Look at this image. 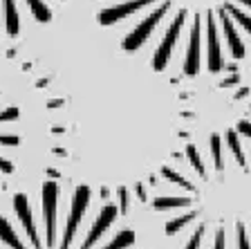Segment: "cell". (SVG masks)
Masks as SVG:
<instances>
[{
	"mask_svg": "<svg viewBox=\"0 0 251 249\" xmlns=\"http://www.w3.org/2000/svg\"><path fill=\"white\" fill-rule=\"evenodd\" d=\"M141 9H151L144 21H139L128 36H124L121 45L128 47V52L139 50L144 43L151 38V34L157 29V25L166 18L171 11H175L173 21L168 23V27L177 29L182 34V27L186 25V21L191 18V29H200L202 25L206 27V34L211 29H218V25L222 27V31L235 29L233 21L247 29L251 34V14H247L245 9L251 11V0H126L119 5L105 7L99 11V23L101 25H115V23L126 21L128 16L137 14ZM124 47V50H126Z\"/></svg>",
	"mask_w": 251,
	"mask_h": 249,
	"instance_id": "obj_1",
	"label": "cell"
},
{
	"mask_svg": "<svg viewBox=\"0 0 251 249\" xmlns=\"http://www.w3.org/2000/svg\"><path fill=\"white\" fill-rule=\"evenodd\" d=\"M117 218V207H112V204H108V207H103L101 209V213H99V218L94 220V224H92V229H90V234H88V238L83 240V245H81V249H90L97 240H99V236L103 234L105 229L112 224V220Z\"/></svg>",
	"mask_w": 251,
	"mask_h": 249,
	"instance_id": "obj_6",
	"label": "cell"
},
{
	"mask_svg": "<svg viewBox=\"0 0 251 249\" xmlns=\"http://www.w3.org/2000/svg\"><path fill=\"white\" fill-rule=\"evenodd\" d=\"M238 130L251 139V124H249V121H240V124H238Z\"/></svg>",
	"mask_w": 251,
	"mask_h": 249,
	"instance_id": "obj_22",
	"label": "cell"
},
{
	"mask_svg": "<svg viewBox=\"0 0 251 249\" xmlns=\"http://www.w3.org/2000/svg\"><path fill=\"white\" fill-rule=\"evenodd\" d=\"M0 171L7 173V175H9V173H14V166H11V162H7V160H2V157H0Z\"/></svg>",
	"mask_w": 251,
	"mask_h": 249,
	"instance_id": "obj_23",
	"label": "cell"
},
{
	"mask_svg": "<svg viewBox=\"0 0 251 249\" xmlns=\"http://www.w3.org/2000/svg\"><path fill=\"white\" fill-rule=\"evenodd\" d=\"M56 197L58 187L54 182L43 184V213H45V234H47V247H54V229H56Z\"/></svg>",
	"mask_w": 251,
	"mask_h": 249,
	"instance_id": "obj_4",
	"label": "cell"
},
{
	"mask_svg": "<svg viewBox=\"0 0 251 249\" xmlns=\"http://www.w3.org/2000/svg\"><path fill=\"white\" fill-rule=\"evenodd\" d=\"M162 175L166 177V180H171V182H175V184H179V187L188 189V191H193V184H191L186 177L179 175V173H175L173 168H168V166H164V168H162Z\"/></svg>",
	"mask_w": 251,
	"mask_h": 249,
	"instance_id": "obj_13",
	"label": "cell"
},
{
	"mask_svg": "<svg viewBox=\"0 0 251 249\" xmlns=\"http://www.w3.org/2000/svg\"><path fill=\"white\" fill-rule=\"evenodd\" d=\"M213 249H225V231H222V229H220L218 236H215V245H213Z\"/></svg>",
	"mask_w": 251,
	"mask_h": 249,
	"instance_id": "obj_21",
	"label": "cell"
},
{
	"mask_svg": "<svg viewBox=\"0 0 251 249\" xmlns=\"http://www.w3.org/2000/svg\"><path fill=\"white\" fill-rule=\"evenodd\" d=\"M202 234H204V227H200L198 231L191 236V240H188L186 249H198V247H200V240H202Z\"/></svg>",
	"mask_w": 251,
	"mask_h": 249,
	"instance_id": "obj_18",
	"label": "cell"
},
{
	"mask_svg": "<svg viewBox=\"0 0 251 249\" xmlns=\"http://www.w3.org/2000/svg\"><path fill=\"white\" fill-rule=\"evenodd\" d=\"M14 211H16V216H18V220L23 222V227H25V231H27V236H29L31 245H34L36 249H41V238H38L36 229H34V220H31L29 202H27L25 193H16V195H14Z\"/></svg>",
	"mask_w": 251,
	"mask_h": 249,
	"instance_id": "obj_5",
	"label": "cell"
},
{
	"mask_svg": "<svg viewBox=\"0 0 251 249\" xmlns=\"http://www.w3.org/2000/svg\"><path fill=\"white\" fill-rule=\"evenodd\" d=\"M226 141H229V148H231V153H233L235 162L240 166H245L247 162H245V153H242L240 139H238V133H235V130H229V133H226Z\"/></svg>",
	"mask_w": 251,
	"mask_h": 249,
	"instance_id": "obj_10",
	"label": "cell"
},
{
	"mask_svg": "<svg viewBox=\"0 0 251 249\" xmlns=\"http://www.w3.org/2000/svg\"><path fill=\"white\" fill-rule=\"evenodd\" d=\"M18 117H21V110L18 108H7L0 112V124H2V121H14V119H18Z\"/></svg>",
	"mask_w": 251,
	"mask_h": 249,
	"instance_id": "obj_16",
	"label": "cell"
},
{
	"mask_svg": "<svg viewBox=\"0 0 251 249\" xmlns=\"http://www.w3.org/2000/svg\"><path fill=\"white\" fill-rule=\"evenodd\" d=\"M195 218V213L191 211V213H186V216H182V218H175V220H171V222L166 224V234L168 236H173L175 234V231H179V229L184 227V224L188 222V220H193Z\"/></svg>",
	"mask_w": 251,
	"mask_h": 249,
	"instance_id": "obj_14",
	"label": "cell"
},
{
	"mask_svg": "<svg viewBox=\"0 0 251 249\" xmlns=\"http://www.w3.org/2000/svg\"><path fill=\"white\" fill-rule=\"evenodd\" d=\"M191 204V197H157L152 207L155 209H177V207H188Z\"/></svg>",
	"mask_w": 251,
	"mask_h": 249,
	"instance_id": "obj_9",
	"label": "cell"
},
{
	"mask_svg": "<svg viewBox=\"0 0 251 249\" xmlns=\"http://www.w3.org/2000/svg\"><path fill=\"white\" fill-rule=\"evenodd\" d=\"M88 202H90V189L78 187L72 197V209H70V216H68V224H65V236H63L61 249H70L72 236L76 234V227H78V222H81V218H83L85 209H88Z\"/></svg>",
	"mask_w": 251,
	"mask_h": 249,
	"instance_id": "obj_3",
	"label": "cell"
},
{
	"mask_svg": "<svg viewBox=\"0 0 251 249\" xmlns=\"http://www.w3.org/2000/svg\"><path fill=\"white\" fill-rule=\"evenodd\" d=\"M137 195L146 200V191H144V187H141V184H137Z\"/></svg>",
	"mask_w": 251,
	"mask_h": 249,
	"instance_id": "obj_25",
	"label": "cell"
},
{
	"mask_svg": "<svg viewBox=\"0 0 251 249\" xmlns=\"http://www.w3.org/2000/svg\"><path fill=\"white\" fill-rule=\"evenodd\" d=\"M211 155H213V162H215V168H222V146H220V137L213 135L211 137Z\"/></svg>",
	"mask_w": 251,
	"mask_h": 249,
	"instance_id": "obj_15",
	"label": "cell"
},
{
	"mask_svg": "<svg viewBox=\"0 0 251 249\" xmlns=\"http://www.w3.org/2000/svg\"><path fill=\"white\" fill-rule=\"evenodd\" d=\"M0 240L7 243L11 249H27L25 245L21 243V238L14 234V229H11V224L7 222V218H2V216H0Z\"/></svg>",
	"mask_w": 251,
	"mask_h": 249,
	"instance_id": "obj_8",
	"label": "cell"
},
{
	"mask_svg": "<svg viewBox=\"0 0 251 249\" xmlns=\"http://www.w3.org/2000/svg\"><path fill=\"white\" fill-rule=\"evenodd\" d=\"M240 81V77H229V79H225V81H222V88H229V85H235V83Z\"/></svg>",
	"mask_w": 251,
	"mask_h": 249,
	"instance_id": "obj_24",
	"label": "cell"
},
{
	"mask_svg": "<svg viewBox=\"0 0 251 249\" xmlns=\"http://www.w3.org/2000/svg\"><path fill=\"white\" fill-rule=\"evenodd\" d=\"M29 5V11L36 16L38 23H50L52 21V11L43 0H25ZM2 18H5V27L9 36H18L21 31V14L16 7V0H2Z\"/></svg>",
	"mask_w": 251,
	"mask_h": 249,
	"instance_id": "obj_2",
	"label": "cell"
},
{
	"mask_svg": "<svg viewBox=\"0 0 251 249\" xmlns=\"http://www.w3.org/2000/svg\"><path fill=\"white\" fill-rule=\"evenodd\" d=\"M0 144H5V146H18L21 144V139L16 135H0Z\"/></svg>",
	"mask_w": 251,
	"mask_h": 249,
	"instance_id": "obj_19",
	"label": "cell"
},
{
	"mask_svg": "<svg viewBox=\"0 0 251 249\" xmlns=\"http://www.w3.org/2000/svg\"><path fill=\"white\" fill-rule=\"evenodd\" d=\"M238 249H251L249 247V238H247V231L242 224H238Z\"/></svg>",
	"mask_w": 251,
	"mask_h": 249,
	"instance_id": "obj_17",
	"label": "cell"
},
{
	"mask_svg": "<svg viewBox=\"0 0 251 249\" xmlns=\"http://www.w3.org/2000/svg\"><path fill=\"white\" fill-rule=\"evenodd\" d=\"M119 202H121V211H128V191L126 189H119Z\"/></svg>",
	"mask_w": 251,
	"mask_h": 249,
	"instance_id": "obj_20",
	"label": "cell"
},
{
	"mask_svg": "<svg viewBox=\"0 0 251 249\" xmlns=\"http://www.w3.org/2000/svg\"><path fill=\"white\" fill-rule=\"evenodd\" d=\"M200 43H202V31L191 29V34H188L186 58H184V72L191 74V77L200 72Z\"/></svg>",
	"mask_w": 251,
	"mask_h": 249,
	"instance_id": "obj_7",
	"label": "cell"
},
{
	"mask_svg": "<svg viewBox=\"0 0 251 249\" xmlns=\"http://www.w3.org/2000/svg\"><path fill=\"white\" fill-rule=\"evenodd\" d=\"M132 243H135V234H132V231H121V234L117 236L110 245H105L103 249H126L128 245H132Z\"/></svg>",
	"mask_w": 251,
	"mask_h": 249,
	"instance_id": "obj_11",
	"label": "cell"
},
{
	"mask_svg": "<svg viewBox=\"0 0 251 249\" xmlns=\"http://www.w3.org/2000/svg\"><path fill=\"white\" fill-rule=\"evenodd\" d=\"M186 155H188V160H191V164H193L195 171H198L202 177H206V168H204V164H202V157L198 155V148H195L193 144L186 146Z\"/></svg>",
	"mask_w": 251,
	"mask_h": 249,
	"instance_id": "obj_12",
	"label": "cell"
}]
</instances>
